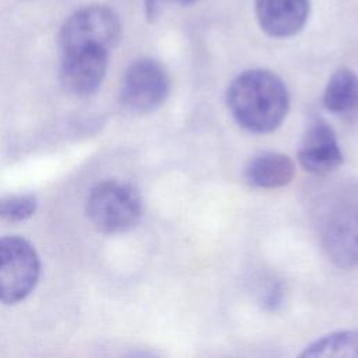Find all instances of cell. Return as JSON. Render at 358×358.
<instances>
[{
  "label": "cell",
  "mask_w": 358,
  "mask_h": 358,
  "mask_svg": "<svg viewBox=\"0 0 358 358\" xmlns=\"http://www.w3.org/2000/svg\"><path fill=\"white\" fill-rule=\"evenodd\" d=\"M285 287L280 280L270 278V281L260 289L259 301L266 310L275 312L284 302Z\"/></svg>",
  "instance_id": "cell-14"
},
{
  "label": "cell",
  "mask_w": 358,
  "mask_h": 358,
  "mask_svg": "<svg viewBox=\"0 0 358 358\" xmlns=\"http://www.w3.org/2000/svg\"><path fill=\"white\" fill-rule=\"evenodd\" d=\"M324 108L337 116H352L358 112V74L351 69L336 70L323 92Z\"/></svg>",
  "instance_id": "cell-11"
},
{
  "label": "cell",
  "mask_w": 358,
  "mask_h": 358,
  "mask_svg": "<svg viewBox=\"0 0 358 358\" xmlns=\"http://www.w3.org/2000/svg\"><path fill=\"white\" fill-rule=\"evenodd\" d=\"M36 199L32 194H8L0 197V220L8 222L25 221L34 215Z\"/></svg>",
  "instance_id": "cell-13"
},
{
  "label": "cell",
  "mask_w": 358,
  "mask_h": 358,
  "mask_svg": "<svg viewBox=\"0 0 358 358\" xmlns=\"http://www.w3.org/2000/svg\"><path fill=\"white\" fill-rule=\"evenodd\" d=\"M227 106L234 120L246 131H275L289 110L285 83L267 69H249L238 74L227 90Z\"/></svg>",
  "instance_id": "cell-1"
},
{
  "label": "cell",
  "mask_w": 358,
  "mask_h": 358,
  "mask_svg": "<svg viewBox=\"0 0 358 358\" xmlns=\"http://www.w3.org/2000/svg\"><path fill=\"white\" fill-rule=\"evenodd\" d=\"M122 25L117 14L106 6H88L77 10L63 24L59 34L62 53L99 48L110 50L120 38Z\"/></svg>",
  "instance_id": "cell-4"
},
{
  "label": "cell",
  "mask_w": 358,
  "mask_h": 358,
  "mask_svg": "<svg viewBox=\"0 0 358 358\" xmlns=\"http://www.w3.org/2000/svg\"><path fill=\"white\" fill-rule=\"evenodd\" d=\"M295 176L291 157L278 151L253 154L243 166L245 182L257 189H278L287 186Z\"/></svg>",
  "instance_id": "cell-10"
},
{
  "label": "cell",
  "mask_w": 358,
  "mask_h": 358,
  "mask_svg": "<svg viewBox=\"0 0 358 358\" xmlns=\"http://www.w3.org/2000/svg\"><path fill=\"white\" fill-rule=\"evenodd\" d=\"M344 161L334 129L322 117H313L303 131L298 147V162L303 171L326 175Z\"/></svg>",
  "instance_id": "cell-7"
},
{
  "label": "cell",
  "mask_w": 358,
  "mask_h": 358,
  "mask_svg": "<svg viewBox=\"0 0 358 358\" xmlns=\"http://www.w3.org/2000/svg\"><path fill=\"white\" fill-rule=\"evenodd\" d=\"M298 358H358V331L329 333L310 343Z\"/></svg>",
  "instance_id": "cell-12"
},
{
  "label": "cell",
  "mask_w": 358,
  "mask_h": 358,
  "mask_svg": "<svg viewBox=\"0 0 358 358\" xmlns=\"http://www.w3.org/2000/svg\"><path fill=\"white\" fill-rule=\"evenodd\" d=\"M41 274L35 248L21 236L0 238V302L6 305L25 299Z\"/></svg>",
  "instance_id": "cell-5"
},
{
  "label": "cell",
  "mask_w": 358,
  "mask_h": 358,
  "mask_svg": "<svg viewBox=\"0 0 358 358\" xmlns=\"http://www.w3.org/2000/svg\"><path fill=\"white\" fill-rule=\"evenodd\" d=\"M310 14V0H255L259 27L271 38L284 39L301 32Z\"/></svg>",
  "instance_id": "cell-9"
},
{
  "label": "cell",
  "mask_w": 358,
  "mask_h": 358,
  "mask_svg": "<svg viewBox=\"0 0 358 358\" xmlns=\"http://www.w3.org/2000/svg\"><path fill=\"white\" fill-rule=\"evenodd\" d=\"M171 91V77L164 64L151 57L133 62L124 71L120 105L131 115H147L158 109Z\"/></svg>",
  "instance_id": "cell-6"
},
{
  "label": "cell",
  "mask_w": 358,
  "mask_h": 358,
  "mask_svg": "<svg viewBox=\"0 0 358 358\" xmlns=\"http://www.w3.org/2000/svg\"><path fill=\"white\" fill-rule=\"evenodd\" d=\"M315 225L320 248L338 268L358 266V192H341L324 200Z\"/></svg>",
  "instance_id": "cell-2"
},
{
  "label": "cell",
  "mask_w": 358,
  "mask_h": 358,
  "mask_svg": "<svg viewBox=\"0 0 358 358\" xmlns=\"http://www.w3.org/2000/svg\"><path fill=\"white\" fill-rule=\"evenodd\" d=\"M197 1L199 0H144V7H145V14L148 20H155L168 7H173V6L187 7Z\"/></svg>",
  "instance_id": "cell-15"
},
{
  "label": "cell",
  "mask_w": 358,
  "mask_h": 358,
  "mask_svg": "<svg viewBox=\"0 0 358 358\" xmlns=\"http://www.w3.org/2000/svg\"><path fill=\"white\" fill-rule=\"evenodd\" d=\"M108 50L99 48L62 53L60 78L64 88L78 96L94 94L106 73Z\"/></svg>",
  "instance_id": "cell-8"
},
{
  "label": "cell",
  "mask_w": 358,
  "mask_h": 358,
  "mask_svg": "<svg viewBox=\"0 0 358 358\" xmlns=\"http://www.w3.org/2000/svg\"><path fill=\"white\" fill-rule=\"evenodd\" d=\"M143 214L138 190L120 180H103L90 193L87 215L102 234H122L137 225Z\"/></svg>",
  "instance_id": "cell-3"
}]
</instances>
